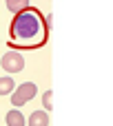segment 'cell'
<instances>
[{
	"mask_svg": "<svg viewBox=\"0 0 113 126\" xmlns=\"http://www.w3.org/2000/svg\"><path fill=\"white\" fill-rule=\"evenodd\" d=\"M36 95H38V86H36V82H22L20 86H16V89L9 93L13 109L24 106V104H27V102H31Z\"/></svg>",
	"mask_w": 113,
	"mask_h": 126,
	"instance_id": "7a4b0ae2",
	"label": "cell"
},
{
	"mask_svg": "<svg viewBox=\"0 0 113 126\" xmlns=\"http://www.w3.org/2000/svg\"><path fill=\"white\" fill-rule=\"evenodd\" d=\"M4 4H7V9H9L11 13H18V11H22V9L31 7V2H29V0H4Z\"/></svg>",
	"mask_w": 113,
	"mask_h": 126,
	"instance_id": "52a82bcc",
	"label": "cell"
},
{
	"mask_svg": "<svg viewBox=\"0 0 113 126\" xmlns=\"http://www.w3.org/2000/svg\"><path fill=\"white\" fill-rule=\"evenodd\" d=\"M4 124L7 126H27V117L22 115L20 109H11V111L4 115Z\"/></svg>",
	"mask_w": 113,
	"mask_h": 126,
	"instance_id": "277c9868",
	"label": "cell"
},
{
	"mask_svg": "<svg viewBox=\"0 0 113 126\" xmlns=\"http://www.w3.org/2000/svg\"><path fill=\"white\" fill-rule=\"evenodd\" d=\"M13 89H16L13 78H11V75H2V78H0V95H9Z\"/></svg>",
	"mask_w": 113,
	"mask_h": 126,
	"instance_id": "8992f818",
	"label": "cell"
},
{
	"mask_svg": "<svg viewBox=\"0 0 113 126\" xmlns=\"http://www.w3.org/2000/svg\"><path fill=\"white\" fill-rule=\"evenodd\" d=\"M0 66L7 71V73H20L24 69V55L16 49H9L2 58H0Z\"/></svg>",
	"mask_w": 113,
	"mask_h": 126,
	"instance_id": "3957f363",
	"label": "cell"
},
{
	"mask_svg": "<svg viewBox=\"0 0 113 126\" xmlns=\"http://www.w3.org/2000/svg\"><path fill=\"white\" fill-rule=\"evenodd\" d=\"M42 109L47 113H51V109H53V93H51V89L44 91V95H42Z\"/></svg>",
	"mask_w": 113,
	"mask_h": 126,
	"instance_id": "ba28073f",
	"label": "cell"
},
{
	"mask_svg": "<svg viewBox=\"0 0 113 126\" xmlns=\"http://www.w3.org/2000/svg\"><path fill=\"white\" fill-rule=\"evenodd\" d=\"M27 126H49V113L42 109V111H33L27 120Z\"/></svg>",
	"mask_w": 113,
	"mask_h": 126,
	"instance_id": "5b68a950",
	"label": "cell"
},
{
	"mask_svg": "<svg viewBox=\"0 0 113 126\" xmlns=\"http://www.w3.org/2000/svg\"><path fill=\"white\" fill-rule=\"evenodd\" d=\"M49 40V29L44 22V16L36 7H27L18 13H13V20L9 24V49L22 51V49H40Z\"/></svg>",
	"mask_w": 113,
	"mask_h": 126,
	"instance_id": "6da1fadb",
	"label": "cell"
}]
</instances>
